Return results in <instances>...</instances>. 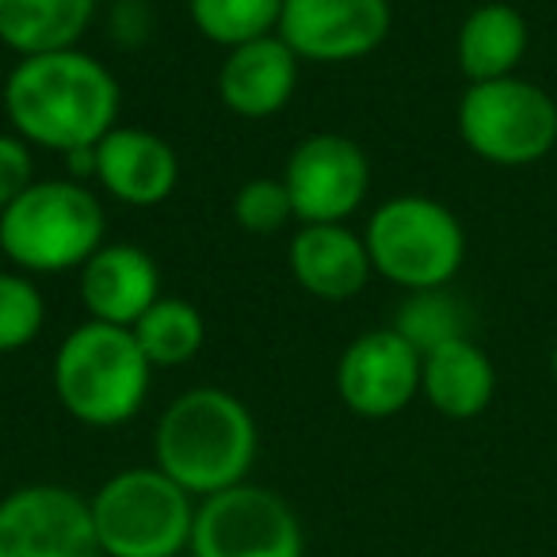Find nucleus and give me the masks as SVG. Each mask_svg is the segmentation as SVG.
I'll list each match as a JSON object with an SVG mask.
<instances>
[{
    "label": "nucleus",
    "mask_w": 557,
    "mask_h": 557,
    "mask_svg": "<svg viewBox=\"0 0 557 557\" xmlns=\"http://www.w3.org/2000/svg\"><path fill=\"white\" fill-rule=\"evenodd\" d=\"M119 81L85 50L20 58L4 81V115L32 149H92L119 126Z\"/></svg>",
    "instance_id": "nucleus-1"
},
{
    "label": "nucleus",
    "mask_w": 557,
    "mask_h": 557,
    "mask_svg": "<svg viewBox=\"0 0 557 557\" xmlns=\"http://www.w3.org/2000/svg\"><path fill=\"white\" fill-rule=\"evenodd\" d=\"M153 450L157 470L207 500L233 485H245L260 450V432L240 397L218 386H195L161 412Z\"/></svg>",
    "instance_id": "nucleus-2"
},
{
    "label": "nucleus",
    "mask_w": 557,
    "mask_h": 557,
    "mask_svg": "<svg viewBox=\"0 0 557 557\" xmlns=\"http://www.w3.org/2000/svg\"><path fill=\"white\" fill-rule=\"evenodd\" d=\"M108 214L81 180H35L0 210V252L24 275L81 271L108 245Z\"/></svg>",
    "instance_id": "nucleus-3"
},
{
    "label": "nucleus",
    "mask_w": 557,
    "mask_h": 557,
    "mask_svg": "<svg viewBox=\"0 0 557 557\" xmlns=\"http://www.w3.org/2000/svg\"><path fill=\"white\" fill-rule=\"evenodd\" d=\"M153 382L146 351L131 329L85 321L54 356V394L73 420L88 428L131 424L141 412Z\"/></svg>",
    "instance_id": "nucleus-4"
},
{
    "label": "nucleus",
    "mask_w": 557,
    "mask_h": 557,
    "mask_svg": "<svg viewBox=\"0 0 557 557\" xmlns=\"http://www.w3.org/2000/svg\"><path fill=\"white\" fill-rule=\"evenodd\" d=\"M363 245L374 275L394 287L443 290L462 271L466 230L455 210L428 195H397L367 218Z\"/></svg>",
    "instance_id": "nucleus-5"
},
{
    "label": "nucleus",
    "mask_w": 557,
    "mask_h": 557,
    "mask_svg": "<svg viewBox=\"0 0 557 557\" xmlns=\"http://www.w3.org/2000/svg\"><path fill=\"white\" fill-rule=\"evenodd\" d=\"M103 557H180L191 546L195 496L157 466L108 478L88 500Z\"/></svg>",
    "instance_id": "nucleus-6"
},
{
    "label": "nucleus",
    "mask_w": 557,
    "mask_h": 557,
    "mask_svg": "<svg viewBox=\"0 0 557 557\" xmlns=\"http://www.w3.org/2000/svg\"><path fill=\"white\" fill-rule=\"evenodd\" d=\"M458 134L481 161L523 169L557 146V100L523 77L481 81L458 100Z\"/></svg>",
    "instance_id": "nucleus-7"
},
{
    "label": "nucleus",
    "mask_w": 557,
    "mask_h": 557,
    "mask_svg": "<svg viewBox=\"0 0 557 557\" xmlns=\"http://www.w3.org/2000/svg\"><path fill=\"white\" fill-rule=\"evenodd\" d=\"M191 557H306L295 508L263 485H233L199 500Z\"/></svg>",
    "instance_id": "nucleus-8"
},
{
    "label": "nucleus",
    "mask_w": 557,
    "mask_h": 557,
    "mask_svg": "<svg viewBox=\"0 0 557 557\" xmlns=\"http://www.w3.org/2000/svg\"><path fill=\"white\" fill-rule=\"evenodd\" d=\"M290 207L302 225L348 222L371 191V161L348 134H310L283 169Z\"/></svg>",
    "instance_id": "nucleus-9"
},
{
    "label": "nucleus",
    "mask_w": 557,
    "mask_h": 557,
    "mask_svg": "<svg viewBox=\"0 0 557 557\" xmlns=\"http://www.w3.org/2000/svg\"><path fill=\"white\" fill-rule=\"evenodd\" d=\"M0 557H103L88 500L47 481L0 496Z\"/></svg>",
    "instance_id": "nucleus-10"
},
{
    "label": "nucleus",
    "mask_w": 557,
    "mask_h": 557,
    "mask_svg": "<svg viewBox=\"0 0 557 557\" xmlns=\"http://www.w3.org/2000/svg\"><path fill=\"white\" fill-rule=\"evenodd\" d=\"M394 27L389 0H283L278 39L298 62L348 65L371 58Z\"/></svg>",
    "instance_id": "nucleus-11"
},
{
    "label": "nucleus",
    "mask_w": 557,
    "mask_h": 557,
    "mask_svg": "<svg viewBox=\"0 0 557 557\" xmlns=\"http://www.w3.org/2000/svg\"><path fill=\"white\" fill-rule=\"evenodd\" d=\"M424 356L397 329H371L344 348L336 363V394L356 417H397L420 394Z\"/></svg>",
    "instance_id": "nucleus-12"
},
{
    "label": "nucleus",
    "mask_w": 557,
    "mask_h": 557,
    "mask_svg": "<svg viewBox=\"0 0 557 557\" xmlns=\"http://www.w3.org/2000/svg\"><path fill=\"white\" fill-rule=\"evenodd\" d=\"M96 180L123 207H161L180 184V157L161 134L115 126L96 146Z\"/></svg>",
    "instance_id": "nucleus-13"
},
{
    "label": "nucleus",
    "mask_w": 557,
    "mask_h": 557,
    "mask_svg": "<svg viewBox=\"0 0 557 557\" xmlns=\"http://www.w3.org/2000/svg\"><path fill=\"white\" fill-rule=\"evenodd\" d=\"M81 275V306L88 321L134 329L146 318L149 306L161 298V271L157 260L138 245H103L92 260L77 271Z\"/></svg>",
    "instance_id": "nucleus-14"
},
{
    "label": "nucleus",
    "mask_w": 557,
    "mask_h": 557,
    "mask_svg": "<svg viewBox=\"0 0 557 557\" xmlns=\"http://www.w3.org/2000/svg\"><path fill=\"white\" fill-rule=\"evenodd\" d=\"M287 268L298 287L321 302H348L374 275L363 233L348 230V222L302 225L287 245Z\"/></svg>",
    "instance_id": "nucleus-15"
},
{
    "label": "nucleus",
    "mask_w": 557,
    "mask_h": 557,
    "mask_svg": "<svg viewBox=\"0 0 557 557\" xmlns=\"http://www.w3.org/2000/svg\"><path fill=\"white\" fill-rule=\"evenodd\" d=\"M298 54L278 39L245 42V47L225 50V62L218 70V96L240 119H271L287 108L298 88Z\"/></svg>",
    "instance_id": "nucleus-16"
},
{
    "label": "nucleus",
    "mask_w": 557,
    "mask_h": 557,
    "mask_svg": "<svg viewBox=\"0 0 557 557\" xmlns=\"http://www.w3.org/2000/svg\"><path fill=\"white\" fill-rule=\"evenodd\" d=\"M420 394L440 417L473 420L493 405L496 367L481 344H473L470 336H455V341L424 351Z\"/></svg>",
    "instance_id": "nucleus-17"
},
{
    "label": "nucleus",
    "mask_w": 557,
    "mask_h": 557,
    "mask_svg": "<svg viewBox=\"0 0 557 557\" xmlns=\"http://www.w3.org/2000/svg\"><path fill=\"white\" fill-rule=\"evenodd\" d=\"M527 47H531V27H527L523 12L504 4V0H488L462 20L455 58L462 77L470 85H481V81L516 77Z\"/></svg>",
    "instance_id": "nucleus-18"
},
{
    "label": "nucleus",
    "mask_w": 557,
    "mask_h": 557,
    "mask_svg": "<svg viewBox=\"0 0 557 557\" xmlns=\"http://www.w3.org/2000/svg\"><path fill=\"white\" fill-rule=\"evenodd\" d=\"M96 0H0V42L20 58L77 50Z\"/></svg>",
    "instance_id": "nucleus-19"
},
{
    "label": "nucleus",
    "mask_w": 557,
    "mask_h": 557,
    "mask_svg": "<svg viewBox=\"0 0 557 557\" xmlns=\"http://www.w3.org/2000/svg\"><path fill=\"white\" fill-rule=\"evenodd\" d=\"M131 333L138 348L146 351L149 367L169 371V367H184L199 356L207 344V321H202L199 306H191L187 298L161 295Z\"/></svg>",
    "instance_id": "nucleus-20"
},
{
    "label": "nucleus",
    "mask_w": 557,
    "mask_h": 557,
    "mask_svg": "<svg viewBox=\"0 0 557 557\" xmlns=\"http://www.w3.org/2000/svg\"><path fill=\"white\" fill-rule=\"evenodd\" d=\"M195 32L214 47H245L278 32L283 0H187Z\"/></svg>",
    "instance_id": "nucleus-21"
},
{
    "label": "nucleus",
    "mask_w": 557,
    "mask_h": 557,
    "mask_svg": "<svg viewBox=\"0 0 557 557\" xmlns=\"http://www.w3.org/2000/svg\"><path fill=\"white\" fill-rule=\"evenodd\" d=\"M412 348L424 356V351L440 348V344L455 341V336H466V318L455 306V298L443 290H417V295L405 298V306L397 310L394 325Z\"/></svg>",
    "instance_id": "nucleus-22"
},
{
    "label": "nucleus",
    "mask_w": 557,
    "mask_h": 557,
    "mask_svg": "<svg viewBox=\"0 0 557 557\" xmlns=\"http://www.w3.org/2000/svg\"><path fill=\"white\" fill-rule=\"evenodd\" d=\"M47 325V302L35 278L24 271H0V356L39 341Z\"/></svg>",
    "instance_id": "nucleus-23"
},
{
    "label": "nucleus",
    "mask_w": 557,
    "mask_h": 557,
    "mask_svg": "<svg viewBox=\"0 0 557 557\" xmlns=\"http://www.w3.org/2000/svg\"><path fill=\"white\" fill-rule=\"evenodd\" d=\"M295 218V207H290V195L283 176H256L233 195V222L245 233H256V237H268V233H278L283 225Z\"/></svg>",
    "instance_id": "nucleus-24"
},
{
    "label": "nucleus",
    "mask_w": 557,
    "mask_h": 557,
    "mask_svg": "<svg viewBox=\"0 0 557 557\" xmlns=\"http://www.w3.org/2000/svg\"><path fill=\"white\" fill-rule=\"evenodd\" d=\"M35 184V153L16 131L0 134V210Z\"/></svg>",
    "instance_id": "nucleus-25"
},
{
    "label": "nucleus",
    "mask_w": 557,
    "mask_h": 557,
    "mask_svg": "<svg viewBox=\"0 0 557 557\" xmlns=\"http://www.w3.org/2000/svg\"><path fill=\"white\" fill-rule=\"evenodd\" d=\"M549 371H554V382H557V344H554V356H549Z\"/></svg>",
    "instance_id": "nucleus-26"
}]
</instances>
